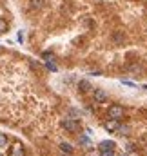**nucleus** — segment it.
I'll return each mask as SVG.
<instances>
[{"instance_id":"obj_11","label":"nucleus","mask_w":147,"mask_h":156,"mask_svg":"<svg viewBox=\"0 0 147 156\" xmlns=\"http://www.w3.org/2000/svg\"><path fill=\"white\" fill-rule=\"evenodd\" d=\"M44 58H45L47 62H53V60H55V55H51V53H44Z\"/></svg>"},{"instance_id":"obj_6","label":"nucleus","mask_w":147,"mask_h":156,"mask_svg":"<svg viewBox=\"0 0 147 156\" xmlns=\"http://www.w3.org/2000/svg\"><path fill=\"white\" fill-rule=\"evenodd\" d=\"M118 122H120V120L111 118L109 122H106V123H104V127H106L107 131H118V129H120V123H118Z\"/></svg>"},{"instance_id":"obj_13","label":"nucleus","mask_w":147,"mask_h":156,"mask_svg":"<svg viewBox=\"0 0 147 156\" xmlns=\"http://www.w3.org/2000/svg\"><path fill=\"white\" fill-rule=\"evenodd\" d=\"M33 5L35 7H42V0H33Z\"/></svg>"},{"instance_id":"obj_7","label":"nucleus","mask_w":147,"mask_h":156,"mask_svg":"<svg viewBox=\"0 0 147 156\" xmlns=\"http://www.w3.org/2000/svg\"><path fill=\"white\" fill-rule=\"evenodd\" d=\"M78 89H80L82 93H87V91L91 89V83H89L87 80H80V82H78Z\"/></svg>"},{"instance_id":"obj_3","label":"nucleus","mask_w":147,"mask_h":156,"mask_svg":"<svg viewBox=\"0 0 147 156\" xmlns=\"http://www.w3.org/2000/svg\"><path fill=\"white\" fill-rule=\"evenodd\" d=\"M109 118L122 120V118H124V107H122V105H111L109 107Z\"/></svg>"},{"instance_id":"obj_8","label":"nucleus","mask_w":147,"mask_h":156,"mask_svg":"<svg viewBox=\"0 0 147 156\" xmlns=\"http://www.w3.org/2000/svg\"><path fill=\"white\" fill-rule=\"evenodd\" d=\"M60 151H62V153H66V154H73V147H71V145H69V144H60Z\"/></svg>"},{"instance_id":"obj_9","label":"nucleus","mask_w":147,"mask_h":156,"mask_svg":"<svg viewBox=\"0 0 147 156\" xmlns=\"http://www.w3.org/2000/svg\"><path fill=\"white\" fill-rule=\"evenodd\" d=\"M5 31H7V22L4 18H0V35H4Z\"/></svg>"},{"instance_id":"obj_2","label":"nucleus","mask_w":147,"mask_h":156,"mask_svg":"<svg viewBox=\"0 0 147 156\" xmlns=\"http://www.w3.org/2000/svg\"><path fill=\"white\" fill-rule=\"evenodd\" d=\"M62 127H64V129H67V131H71V133L80 131V123H78L76 120H71V118H66V120H62Z\"/></svg>"},{"instance_id":"obj_1","label":"nucleus","mask_w":147,"mask_h":156,"mask_svg":"<svg viewBox=\"0 0 147 156\" xmlns=\"http://www.w3.org/2000/svg\"><path fill=\"white\" fill-rule=\"evenodd\" d=\"M98 151H100V156H113L114 154V142H109V140L102 142L98 145Z\"/></svg>"},{"instance_id":"obj_10","label":"nucleus","mask_w":147,"mask_h":156,"mask_svg":"<svg viewBox=\"0 0 147 156\" xmlns=\"http://www.w3.org/2000/svg\"><path fill=\"white\" fill-rule=\"evenodd\" d=\"M5 145H7V136L0 133V147H5Z\"/></svg>"},{"instance_id":"obj_12","label":"nucleus","mask_w":147,"mask_h":156,"mask_svg":"<svg viewBox=\"0 0 147 156\" xmlns=\"http://www.w3.org/2000/svg\"><path fill=\"white\" fill-rule=\"evenodd\" d=\"M47 69H51V71H56V66H55L53 62H47Z\"/></svg>"},{"instance_id":"obj_4","label":"nucleus","mask_w":147,"mask_h":156,"mask_svg":"<svg viewBox=\"0 0 147 156\" xmlns=\"http://www.w3.org/2000/svg\"><path fill=\"white\" fill-rule=\"evenodd\" d=\"M107 93L104 91V89H95V102H98V104H104V102H107Z\"/></svg>"},{"instance_id":"obj_5","label":"nucleus","mask_w":147,"mask_h":156,"mask_svg":"<svg viewBox=\"0 0 147 156\" xmlns=\"http://www.w3.org/2000/svg\"><path fill=\"white\" fill-rule=\"evenodd\" d=\"M9 156H26V153H24V147H22L20 144H15V145L9 149Z\"/></svg>"}]
</instances>
